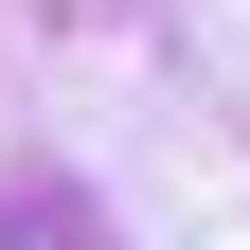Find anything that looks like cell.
<instances>
[{
  "label": "cell",
  "instance_id": "1",
  "mask_svg": "<svg viewBox=\"0 0 250 250\" xmlns=\"http://www.w3.org/2000/svg\"><path fill=\"white\" fill-rule=\"evenodd\" d=\"M0 250H72V214H54V179H18V197H0Z\"/></svg>",
  "mask_w": 250,
  "mask_h": 250
}]
</instances>
